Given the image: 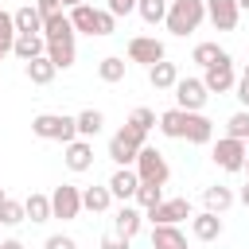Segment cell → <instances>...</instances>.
Segmentation results:
<instances>
[{"mask_svg":"<svg viewBox=\"0 0 249 249\" xmlns=\"http://www.w3.org/2000/svg\"><path fill=\"white\" fill-rule=\"evenodd\" d=\"M171 89H175L179 109H187V113H202V105H206V97H210V89L202 86V78H179Z\"/></svg>","mask_w":249,"mask_h":249,"instance_id":"52a82bcc","label":"cell"},{"mask_svg":"<svg viewBox=\"0 0 249 249\" xmlns=\"http://www.w3.org/2000/svg\"><path fill=\"white\" fill-rule=\"evenodd\" d=\"M226 51L218 47V43H198L195 47V54H191V62H198V66H210V62H218Z\"/></svg>","mask_w":249,"mask_h":249,"instance_id":"d6a6232c","label":"cell"},{"mask_svg":"<svg viewBox=\"0 0 249 249\" xmlns=\"http://www.w3.org/2000/svg\"><path fill=\"white\" fill-rule=\"evenodd\" d=\"M105 187H109V195H113V198H121V202H124V198H132V195H136L140 179H136V171H132V167H117V171L109 175V183H105Z\"/></svg>","mask_w":249,"mask_h":249,"instance_id":"9a60e30c","label":"cell"},{"mask_svg":"<svg viewBox=\"0 0 249 249\" xmlns=\"http://www.w3.org/2000/svg\"><path fill=\"white\" fill-rule=\"evenodd\" d=\"M191 233H195L198 241H214V237H222V218H218L214 210L191 214Z\"/></svg>","mask_w":249,"mask_h":249,"instance_id":"e0dca14e","label":"cell"},{"mask_svg":"<svg viewBox=\"0 0 249 249\" xmlns=\"http://www.w3.org/2000/svg\"><path fill=\"white\" fill-rule=\"evenodd\" d=\"M214 163L222 167V171H241V163H245V140H233V136H222L218 144H214Z\"/></svg>","mask_w":249,"mask_h":249,"instance_id":"9c48e42d","label":"cell"},{"mask_svg":"<svg viewBox=\"0 0 249 249\" xmlns=\"http://www.w3.org/2000/svg\"><path fill=\"white\" fill-rule=\"evenodd\" d=\"M74 124H78V136H86V140H89V136H97V132H101L105 113H101V109H82V113L74 117Z\"/></svg>","mask_w":249,"mask_h":249,"instance_id":"484cf974","label":"cell"},{"mask_svg":"<svg viewBox=\"0 0 249 249\" xmlns=\"http://www.w3.org/2000/svg\"><path fill=\"white\" fill-rule=\"evenodd\" d=\"M8 54H12V47H8V43H0V62H4Z\"/></svg>","mask_w":249,"mask_h":249,"instance_id":"ee69618b","label":"cell"},{"mask_svg":"<svg viewBox=\"0 0 249 249\" xmlns=\"http://www.w3.org/2000/svg\"><path fill=\"white\" fill-rule=\"evenodd\" d=\"M0 249H23V241H16V237H8V241H0Z\"/></svg>","mask_w":249,"mask_h":249,"instance_id":"b9f144b4","label":"cell"},{"mask_svg":"<svg viewBox=\"0 0 249 249\" xmlns=\"http://www.w3.org/2000/svg\"><path fill=\"white\" fill-rule=\"evenodd\" d=\"M62 160H66L70 171H89V167H93V144H89L86 136H78V140L66 144V156H62Z\"/></svg>","mask_w":249,"mask_h":249,"instance_id":"5bb4252c","label":"cell"},{"mask_svg":"<svg viewBox=\"0 0 249 249\" xmlns=\"http://www.w3.org/2000/svg\"><path fill=\"white\" fill-rule=\"evenodd\" d=\"M31 132H35L39 140H58V144L78 140V124H74V117H66V113H39V117L31 121Z\"/></svg>","mask_w":249,"mask_h":249,"instance_id":"3957f363","label":"cell"},{"mask_svg":"<svg viewBox=\"0 0 249 249\" xmlns=\"http://www.w3.org/2000/svg\"><path fill=\"white\" fill-rule=\"evenodd\" d=\"M241 171H245V175H249V152H245V163H241Z\"/></svg>","mask_w":249,"mask_h":249,"instance_id":"bcb514c9","label":"cell"},{"mask_svg":"<svg viewBox=\"0 0 249 249\" xmlns=\"http://www.w3.org/2000/svg\"><path fill=\"white\" fill-rule=\"evenodd\" d=\"M124 66H128V62H124L121 54H109V58H101V62H97V78L113 86V82H121V78H124Z\"/></svg>","mask_w":249,"mask_h":249,"instance_id":"f1b7e54d","label":"cell"},{"mask_svg":"<svg viewBox=\"0 0 249 249\" xmlns=\"http://www.w3.org/2000/svg\"><path fill=\"white\" fill-rule=\"evenodd\" d=\"M128 124H136L140 132H152V128H156V109H148V105H136V109L128 113Z\"/></svg>","mask_w":249,"mask_h":249,"instance_id":"836d02e7","label":"cell"},{"mask_svg":"<svg viewBox=\"0 0 249 249\" xmlns=\"http://www.w3.org/2000/svg\"><path fill=\"white\" fill-rule=\"evenodd\" d=\"M101 249H128V237H101Z\"/></svg>","mask_w":249,"mask_h":249,"instance_id":"ab89813d","label":"cell"},{"mask_svg":"<svg viewBox=\"0 0 249 249\" xmlns=\"http://www.w3.org/2000/svg\"><path fill=\"white\" fill-rule=\"evenodd\" d=\"M152 249H187L179 226H152Z\"/></svg>","mask_w":249,"mask_h":249,"instance_id":"7402d4cb","label":"cell"},{"mask_svg":"<svg viewBox=\"0 0 249 249\" xmlns=\"http://www.w3.org/2000/svg\"><path fill=\"white\" fill-rule=\"evenodd\" d=\"M237 198H241V202H245V206H249V183H245V187H241V195H237Z\"/></svg>","mask_w":249,"mask_h":249,"instance_id":"7bdbcfd3","label":"cell"},{"mask_svg":"<svg viewBox=\"0 0 249 249\" xmlns=\"http://www.w3.org/2000/svg\"><path fill=\"white\" fill-rule=\"evenodd\" d=\"M202 202H206V210L226 214V210L233 206V191H230V187H222V183H214V187H206V191H202Z\"/></svg>","mask_w":249,"mask_h":249,"instance_id":"cb8c5ba5","label":"cell"},{"mask_svg":"<svg viewBox=\"0 0 249 249\" xmlns=\"http://www.w3.org/2000/svg\"><path fill=\"white\" fill-rule=\"evenodd\" d=\"M237 101L249 109V78H241V82H237Z\"/></svg>","mask_w":249,"mask_h":249,"instance_id":"60d3db41","label":"cell"},{"mask_svg":"<svg viewBox=\"0 0 249 249\" xmlns=\"http://www.w3.org/2000/svg\"><path fill=\"white\" fill-rule=\"evenodd\" d=\"M148 82H152L156 89H171V86L179 82V66H175V62H167V58H160V62H152V66H148Z\"/></svg>","mask_w":249,"mask_h":249,"instance_id":"ffe728a7","label":"cell"},{"mask_svg":"<svg viewBox=\"0 0 249 249\" xmlns=\"http://www.w3.org/2000/svg\"><path fill=\"white\" fill-rule=\"evenodd\" d=\"M78 214H82V191H78L74 183L54 187V191H51V218L70 222V218H78Z\"/></svg>","mask_w":249,"mask_h":249,"instance_id":"5b68a950","label":"cell"},{"mask_svg":"<svg viewBox=\"0 0 249 249\" xmlns=\"http://www.w3.org/2000/svg\"><path fill=\"white\" fill-rule=\"evenodd\" d=\"M97 16H101V8H89V4H74L70 8V23L82 35H97Z\"/></svg>","mask_w":249,"mask_h":249,"instance_id":"d6986e66","label":"cell"},{"mask_svg":"<svg viewBox=\"0 0 249 249\" xmlns=\"http://www.w3.org/2000/svg\"><path fill=\"white\" fill-rule=\"evenodd\" d=\"M23 214L31 222H51V195H27L23 198Z\"/></svg>","mask_w":249,"mask_h":249,"instance_id":"83f0119b","label":"cell"},{"mask_svg":"<svg viewBox=\"0 0 249 249\" xmlns=\"http://www.w3.org/2000/svg\"><path fill=\"white\" fill-rule=\"evenodd\" d=\"M12 39H16V19H12L8 12H0V43L12 47Z\"/></svg>","mask_w":249,"mask_h":249,"instance_id":"d590c367","label":"cell"},{"mask_svg":"<svg viewBox=\"0 0 249 249\" xmlns=\"http://www.w3.org/2000/svg\"><path fill=\"white\" fill-rule=\"evenodd\" d=\"M183 140H191V144H210V140H214V121L202 117V113H187Z\"/></svg>","mask_w":249,"mask_h":249,"instance_id":"2e32d148","label":"cell"},{"mask_svg":"<svg viewBox=\"0 0 249 249\" xmlns=\"http://www.w3.org/2000/svg\"><path fill=\"white\" fill-rule=\"evenodd\" d=\"M226 136H233V140H245L249 136V109H241V113H233L226 121Z\"/></svg>","mask_w":249,"mask_h":249,"instance_id":"e575fe53","label":"cell"},{"mask_svg":"<svg viewBox=\"0 0 249 249\" xmlns=\"http://www.w3.org/2000/svg\"><path fill=\"white\" fill-rule=\"evenodd\" d=\"M144 140H148V132H140L136 124H121L117 132H113V140H109V160L117 163V167H132L136 163V152L144 148Z\"/></svg>","mask_w":249,"mask_h":249,"instance_id":"7a4b0ae2","label":"cell"},{"mask_svg":"<svg viewBox=\"0 0 249 249\" xmlns=\"http://www.w3.org/2000/svg\"><path fill=\"white\" fill-rule=\"evenodd\" d=\"M23 74H27V82H31V86H47V82H54L58 66H54V62L47 58V54H39V58L23 62Z\"/></svg>","mask_w":249,"mask_h":249,"instance_id":"ac0fdd59","label":"cell"},{"mask_svg":"<svg viewBox=\"0 0 249 249\" xmlns=\"http://www.w3.org/2000/svg\"><path fill=\"white\" fill-rule=\"evenodd\" d=\"M160 58H167V51H163V43H160L156 35H136V39H128V62L152 66V62H160Z\"/></svg>","mask_w":249,"mask_h":249,"instance_id":"ba28073f","label":"cell"},{"mask_svg":"<svg viewBox=\"0 0 249 249\" xmlns=\"http://www.w3.org/2000/svg\"><path fill=\"white\" fill-rule=\"evenodd\" d=\"M105 12H113V16H128V12H136V0H109Z\"/></svg>","mask_w":249,"mask_h":249,"instance_id":"74e56055","label":"cell"},{"mask_svg":"<svg viewBox=\"0 0 249 249\" xmlns=\"http://www.w3.org/2000/svg\"><path fill=\"white\" fill-rule=\"evenodd\" d=\"M12 54H16L19 62H31V58L47 54V39H43V35H31V31H16V39H12Z\"/></svg>","mask_w":249,"mask_h":249,"instance_id":"4fadbf2b","label":"cell"},{"mask_svg":"<svg viewBox=\"0 0 249 249\" xmlns=\"http://www.w3.org/2000/svg\"><path fill=\"white\" fill-rule=\"evenodd\" d=\"M74 35H78V31H66V35H54V39H47V58H51L58 70H70V66H74V58H78Z\"/></svg>","mask_w":249,"mask_h":249,"instance_id":"8fae6325","label":"cell"},{"mask_svg":"<svg viewBox=\"0 0 249 249\" xmlns=\"http://www.w3.org/2000/svg\"><path fill=\"white\" fill-rule=\"evenodd\" d=\"M43 249H78V241L66 237V233H51V237L43 241Z\"/></svg>","mask_w":249,"mask_h":249,"instance_id":"8d00e7d4","label":"cell"},{"mask_svg":"<svg viewBox=\"0 0 249 249\" xmlns=\"http://www.w3.org/2000/svg\"><path fill=\"white\" fill-rule=\"evenodd\" d=\"M237 8H245V12H249V0H237Z\"/></svg>","mask_w":249,"mask_h":249,"instance_id":"7dc6e473","label":"cell"},{"mask_svg":"<svg viewBox=\"0 0 249 249\" xmlns=\"http://www.w3.org/2000/svg\"><path fill=\"white\" fill-rule=\"evenodd\" d=\"M202 86L210 89V93H230L237 82H233V58L230 54H222L218 62H210V66H202Z\"/></svg>","mask_w":249,"mask_h":249,"instance_id":"8992f818","label":"cell"},{"mask_svg":"<svg viewBox=\"0 0 249 249\" xmlns=\"http://www.w3.org/2000/svg\"><path fill=\"white\" fill-rule=\"evenodd\" d=\"M12 19H16V31L43 35V16H39V8H35V4H23L19 12H12Z\"/></svg>","mask_w":249,"mask_h":249,"instance_id":"d4e9b609","label":"cell"},{"mask_svg":"<svg viewBox=\"0 0 249 249\" xmlns=\"http://www.w3.org/2000/svg\"><path fill=\"white\" fill-rule=\"evenodd\" d=\"M140 222H144V214L136 210V206H121L117 210V218H113V226H117V237H136L140 233Z\"/></svg>","mask_w":249,"mask_h":249,"instance_id":"44dd1931","label":"cell"},{"mask_svg":"<svg viewBox=\"0 0 249 249\" xmlns=\"http://www.w3.org/2000/svg\"><path fill=\"white\" fill-rule=\"evenodd\" d=\"M206 19V0H171L167 4V16H163V23H167V31L171 35H191V31H198V23Z\"/></svg>","mask_w":249,"mask_h":249,"instance_id":"6da1fadb","label":"cell"},{"mask_svg":"<svg viewBox=\"0 0 249 249\" xmlns=\"http://www.w3.org/2000/svg\"><path fill=\"white\" fill-rule=\"evenodd\" d=\"M109 202H113L109 187H86V191H82V210H89V214L109 210Z\"/></svg>","mask_w":249,"mask_h":249,"instance_id":"4316f807","label":"cell"},{"mask_svg":"<svg viewBox=\"0 0 249 249\" xmlns=\"http://www.w3.org/2000/svg\"><path fill=\"white\" fill-rule=\"evenodd\" d=\"M19 222H27V214H23V202H16V198H4V202H0V226H19Z\"/></svg>","mask_w":249,"mask_h":249,"instance_id":"1f68e13d","label":"cell"},{"mask_svg":"<svg viewBox=\"0 0 249 249\" xmlns=\"http://www.w3.org/2000/svg\"><path fill=\"white\" fill-rule=\"evenodd\" d=\"M35 8H39V16L47 19V16H54V12H62V0H35Z\"/></svg>","mask_w":249,"mask_h":249,"instance_id":"f35d334b","label":"cell"},{"mask_svg":"<svg viewBox=\"0 0 249 249\" xmlns=\"http://www.w3.org/2000/svg\"><path fill=\"white\" fill-rule=\"evenodd\" d=\"M74 4H86V0H62V8H74Z\"/></svg>","mask_w":249,"mask_h":249,"instance_id":"f6af8a7d","label":"cell"},{"mask_svg":"<svg viewBox=\"0 0 249 249\" xmlns=\"http://www.w3.org/2000/svg\"><path fill=\"white\" fill-rule=\"evenodd\" d=\"M245 152H249V136H245Z\"/></svg>","mask_w":249,"mask_h":249,"instance_id":"f907efd6","label":"cell"},{"mask_svg":"<svg viewBox=\"0 0 249 249\" xmlns=\"http://www.w3.org/2000/svg\"><path fill=\"white\" fill-rule=\"evenodd\" d=\"M4 198H8V195H4V187H0V202H4Z\"/></svg>","mask_w":249,"mask_h":249,"instance_id":"c3c4849f","label":"cell"},{"mask_svg":"<svg viewBox=\"0 0 249 249\" xmlns=\"http://www.w3.org/2000/svg\"><path fill=\"white\" fill-rule=\"evenodd\" d=\"M132 198H136V206H140V210H152V206H160V202H163V187H156V183H140Z\"/></svg>","mask_w":249,"mask_h":249,"instance_id":"f546056e","label":"cell"},{"mask_svg":"<svg viewBox=\"0 0 249 249\" xmlns=\"http://www.w3.org/2000/svg\"><path fill=\"white\" fill-rule=\"evenodd\" d=\"M156 124H160V132H163V136L183 140V128H187V109H179V105H175V109L160 113V121H156Z\"/></svg>","mask_w":249,"mask_h":249,"instance_id":"603a6c76","label":"cell"},{"mask_svg":"<svg viewBox=\"0 0 249 249\" xmlns=\"http://www.w3.org/2000/svg\"><path fill=\"white\" fill-rule=\"evenodd\" d=\"M241 78H249V62H245V74H241Z\"/></svg>","mask_w":249,"mask_h":249,"instance_id":"681fc988","label":"cell"},{"mask_svg":"<svg viewBox=\"0 0 249 249\" xmlns=\"http://www.w3.org/2000/svg\"><path fill=\"white\" fill-rule=\"evenodd\" d=\"M136 179L140 183H156V187H163L167 179H171V167H167V160H163V152H156V148H140L136 152Z\"/></svg>","mask_w":249,"mask_h":249,"instance_id":"277c9868","label":"cell"},{"mask_svg":"<svg viewBox=\"0 0 249 249\" xmlns=\"http://www.w3.org/2000/svg\"><path fill=\"white\" fill-rule=\"evenodd\" d=\"M136 12L144 23H163L167 16V0H136Z\"/></svg>","mask_w":249,"mask_h":249,"instance_id":"4dcf8cb0","label":"cell"},{"mask_svg":"<svg viewBox=\"0 0 249 249\" xmlns=\"http://www.w3.org/2000/svg\"><path fill=\"white\" fill-rule=\"evenodd\" d=\"M206 16H210V23L218 31H233L241 8H237V0H206Z\"/></svg>","mask_w":249,"mask_h":249,"instance_id":"7c38bea8","label":"cell"},{"mask_svg":"<svg viewBox=\"0 0 249 249\" xmlns=\"http://www.w3.org/2000/svg\"><path fill=\"white\" fill-rule=\"evenodd\" d=\"M148 218H152V226H179L183 218H191V202L187 198H163L160 206L148 210Z\"/></svg>","mask_w":249,"mask_h":249,"instance_id":"30bf717a","label":"cell"}]
</instances>
